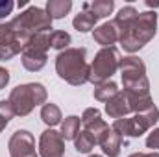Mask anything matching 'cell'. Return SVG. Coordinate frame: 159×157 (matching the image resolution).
I'll return each instance as SVG.
<instances>
[{
    "instance_id": "obj_4",
    "label": "cell",
    "mask_w": 159,
    "mask_h": 157,
    "mask_svg": "<svg viewBox=\"0 0 159 157\" xmlns=\"http://www.w3.org/2000/svg\"><path fill=\"white\" fill-rule=\"evenodd\" d=\"M48 98V91L43 83H22L11 89L7 102L13 107L15 117H28L37 105H44Z\"/></svg>"
},
{
    "instance_id": "obj_16",
    "label": "cell",
    "mask_w": 159,
    "mask_h": 157,
    "mask_svg": "<svg viewBox=\"0 0 159 157\" xmlns=\"http://www.w3.org/2000/svg\"><path fill=\"white\" fill-rule=\"evenodd\" d=\"M72 9V2L70 0H48L46 2V13L54 19H63L65 15H69Z\"/></svg>"
},
{
    "instance_id": "obj_25",
    "label": "cell",
    "mask_w": 159,
    "mask_h": 157,
    "mask_svg": "<svg viewBox=\"0 0 159 157\" xmlns=\"http://www.w3.org/2000/svg\"><path fill=\"white\" fill-rule=\"evenodd\" d=\"M13 41H17L15 37V32H13V28H11V24L9 22H0V44H6V43H13ZM19 43V41H17ZM20 44V43H19ZM22 46V44H20Z\"/></svg>"
},
{
    "instance_id": "obj_24",
    "label": "cell",
    "mask_w": 159,
    "mask_h": 157,
    "mask_svg": "<svg viewBox=\"0 0 159 157\" xmlns=\"http://www.w3.org/2000/svg\"><path fill=\"white\" fill-rule=\"evenodd\" d=\"M13 117H15V113H13L11 104H9L7 100H2V102H0V133L6 129V126L9 124V120Z\"/></svg>"
},
{
    "instance_id": "obj_20",
    "label": "cell",
    "mask_w": 159,
    "mask_h": 157,
    "mask_svg": "<svg viewBox=\"0 0 159 157\" xmlns=\"http://www.w3.org/2000/svg\"><path fill=\"white\" fill-rule=\"evenodd\" d=\"M94 146H96V139L87 129H81L78 135H76V139H74V148H76V152H80V154H91V150Z\"/></svg>"
},
{
    "instance_id": "obj_13",
    "label": "cell",
    "mask_w": 159,
    "mask_h": 157,
    "mask_svg": "<svg viewBox=\"0 0 159 157\" xmlns=\"http://www.w3.org/2000/svg\"><path fill=\"white\" fill-rule=\"evenodd\" d=\"M102 152L106 154L107 157H119L120 155V148H122V137H120L117 131H113L111 128L100 137L98 141Z\"/></svg>"
},
{
    "instance_id": "obj_3",
    "label": "cell",
    "mask_w": 159,
    "mask_h": 157,
    "mask_svg": "<svg viewBox=\"0 0 159 157\" xmlns=\"http://www.w3.org/2000/svg\"><path fill=\"white\" fill-rule=\"evenodd\" d=\"M126 96H150V81L146 76V65L137 56H126L119 65Z\"/></svg>"
},
{
    "instance_id": "obj_23",
    "label": "cell",
    "mask_w": 159,
    "mask_h": 157,
    "mask_svg": "<svg viewBox=\"0 0 159 157\" xmlns=\"http://www.w3.org/2000/svg\"><path fill=\"white\" fill-rule=\"evenodd\" d=\"M22 52V46L13 41V43H6V44H0V61H9L13 59L17 54Z\"/></svg>"
},
{
    "instance_id": "obj_14",
    "label": "cell",
    "mask_w": 159,
    "mask_h": 157,
    "mask_svg": "<svg viewBox=\"0 0 159 157\" xmlns=\"http://www.w3.org/2000/svg\"><path fill=\"white\" fill-rule=\"evenodd\" d=\"M96 22H98V19L89 11V2L83 4V9L72 19V26H74V30H78L80 34H87V32L94 30Z\"/></svg>"
},
{
    "instance_id": "obj_12",
    "label": "cell",
    "mask_w": 159,
    "mask_h": 157,
    "mask_svg": "<svg viewBox=\"0 0 159 157\" xmlns=\"http://www.w3.org/2000/svg\"><path fill=\"white\" fill-rule=\"evenodd\" d=\"M93 39L94 43L102 44V48H107V46H113L117 41H119V30L115 26V22H104L100 24L98 28L93 30Z\"/></svg>"
},
{
    "instance_id": "obj_1",
    "label": "cell",
    "mask_w": 159,
    "mask_h": 157,
    "mask_svg": "<svg viewBox=\"0 0 159 157\" xmlns=\"http://www.w3.org/2000/svg\"><path fill=\"white\" fill-rule=\"evenodd\" d=\"M85 48H67L56 57V72L67 83L80 87L89 81V65H87Z\"/></svg>"
},
{
    "instance_id": "obj_18",
    "label": "cell",
    "mask_w": 159,
    "mask_h": 157,
    "mask_svg": "<svg viewBox=\"0 0 159 157\" xmlns=\"http://www.w3.org/2000/svg\"><path fill=\"white\" fill-rule=\"evenodd\" d=\"M119 85L115 83V81H104V83H100V85H94V91H93V94H94V100H98V102H109L117 92H119Z\"/></svg>"
},
{
    "instance_id": "obj_6",
    "label": "cell",
    "mask_w": 159,
    "mask_h": 157,
    "mask_svg": "<svg viewBox=\"0 0 159 157\" xmlns=\"http://www.w3.org/2000/svg\"><path fill=\"white\" fill-rule=\"evenodd\" d=\"M120 54L115 46H107L96 52L93 63L89 65V81L93 85H100L104 81H109L111 76L119 70Z\"/></svg>"
},
{
    "instance_id": "obj_7",
    "label": "cell",
    "mask_w": 159,
    "mask_h": 157,
    "mask_svg": "<svg viewBox=\"0 0 159 157\" xmlns=\"http://www.w3.org/2000/svg\"><path fill=\"white\" fill-rule=\"evenodd\" d=\"M9 157H39L35 148V137L28 129H17L7 142Z\"/></svg>"
},
{
    "instance_id": "obj_5",
    "label": "cell",
    "mask_w": 159,
    "mask_h": 157,
    "mask_svg": "<svg viewBox=\"0 0 159 157\" xmlns=\"http://www.w3.org/2000/svg\"><path fill=\"white\" fill-rule=\"evenodd\" d=\"M159 120V109L157 105H152L150 109L143 111V113H135L133 117H124L117 118L111 126L113 131H117L120 137H129V139H137L141 135H144L150 128H154Z\"/></svg>"
},
{
    "instance_id": "obj_8",
    "label": "cell",
    "mask_w": 159,
    "mask_h": 157,
    "mask_svg": "<svg viewBox=\"0 0 159 157\" xmlns=\"http://www.w3.org/2000/svg\"><path fill=\"white\" fill-rule=\"evenodd\" d=\"M39 155L41 157H63L65 155V139L59 131L48 128L39 137Z\"/></svg>"
},
{
    "instance_id": "obj_11",
    "label": "cell",
    "mask_w": 159,
    "mask_h": 157,
    "mask_svg": "<svg viewBox=\"0 0 159 157\" xmlns=\"http://www.w3.org/2000/svg\"><path fill=\"white\" fill-rule=\"evenodd\" d=\"M106 113H107L109 118H115V120H117V118L128 117V115L131 113L129 102H128V96H126L124 91H119L109 102H106Z\"/></svg>"
},
{
    "instance_id": "obj_22",
    "label": "cell",
    "mask_w": 159,
    "mask_h": 157,
    "mask_svg": "<svg viewBox=\"0 0 159 157\" xmlns=\"http://www.w3.org/2000/svg\"><path fill=\"white\" fill-rule=\"evenodd\" d=\"M70 43H72L70 34H67V32H63V30H54V32H50V48L63 52V50L70 48V46H69Z\"/></svg>"
},
{
    "instance_id": "obj_15",
    "label": "cell",
    "mask_w": 159,
    "mask_h": 157,
    "mask_svg": "<svg viewBox=\"0 0 159 157\" xmlns=\"http://www.w3.org/2000/svg\"><path fill=\"white\" fill-rule=\"evenodd\" d=\"M139 17V11L133 7V6H126V7H122L119 13H117V17H115V26H117V30H119V35L122 32H126L133 22H135V19Z\"/></svg>"
},
{
    "instance_id": "obj_27",
    "label": "cell",
    "mask_w": 159,
    "mask_h": 157,
    "mask_svg": "<svg viewBox=\"0 0 159 157\" xmlns=\"http://www.w3.org/2000/svg\"><path fill=\"white\" fill-rule=\"evenodd\" d=\"M15 4L13 0H0V19H6L7 15H11Z\"/></svg>"
},
{
    "instance_id": "obj_17",
    "label": "cell",
    "mask_w": 159,
    "mask_h": 157,
    "mask_svg": "<svg viewBox=\"0 0 159 157\" xmlns=\"http://www.w3.org/2000/svg\"><path fill=\"white\" fill-rule=\"evenodd\" d=\"M61 109L52 104V102H46L43 107H41V120L48 126V128H54L57 124H61Z\"/></svg>"
},
{
    "instance_id": "obj_10",
    "label": "cell",
    "mask_w": 159,
    "mask_h": 157,
    "mask_svg": "<svg viewBox=\"0 0 159 157\" xmlns=\"http://www.w3.org/2000/svg\"><path fill=\"white\" fill-rule=\"evenodd\" d=\"M46 52L37 50V48H32V46H24V50L20 52V61H22V67L30 72H39L41 69L46 65Z\"/></svg>"
},
{
    "instance_id": "obj_28",
    "label": "cell",
    "mask_w": 159,
    "mask_h": 157,
    "mask_svg": "<svg viewBox=\"0 0 159 157\" xmlns=\"http://www.w3.org/2000/svg\"><path fill=\"white\" fill-rule=\"evenodd\" d=\"M7 83H9V70L0 67V89H4Z\"/></svg>"
},
{
    "instance_id": "obj_31",
    "label": "cell",
    "mask_w": 159,
    "mask_h": 157,
    "mask_svg": "<svg viewBox=\"0 0 159 157\" xmlns=\"http://www.w3.org/2000/svg\"><path fill=\"white\" fill-rule=\"evenodd\" d=\"M89 157H102V155H96V154H94V155H89Z\"/></svg>"
},
{
    "instance_id": "obj_26",
    "label": "cell",
    "mask_w": 159,
    "mask_h": 157,
    "mask_svg": "<svg viewBox=\"0 0 159 157\" xmlns=\"http://www.w3.org/2000/svg\"><path fill=\"white\" fill-rule=\"evenodd\" d=\"M146 148H150V152H157L159 150V128H154L148 137H146Z\"/></svg>"
},
{
    "instance_id": "obj_21",
    "label": "cell",
    "mask_w": 159,
    "mask_h": 157,
    "mask_svg": "<svg viewBox=\"0 0 159 157\" xmlns=\"http://www.w3.org/2000/svg\"><path fill=\"white\" fill-rule=\"evenodd\" d=\"M115 9V2L113 0H94L89 2V11L96 17V19H106L113 13Z\"/></svg>"
},
{
    "instance_id": "obj_9",
    "label": "cell",
    "mask_w": 159,
    "mask_h": 157,
    "mask_svg": "<svg viewBox=\"0 0 159 157\" xmlns=\"http://www.w3.org/2000/svg\"><path fill=\"white\" fill-rule=\"evenodd\" d=\"M81 124H83V129H87L94 139H96V144L100 141V137L109 129V124L102 118V113L96 109V107H87L81 115Z\"/></svg>"
},
{
    "instance_id": "obj_19",
    "label": "cell",
    "mask_w": 159,
    "mask_h": 157,
    "mask_svg": "<svg viewBox=\"0 0 159 157\" xmlns=\"http://www.w3.org/2000/svg\"><path fill=\"white\" fill-rule=\"evenodd\" d=\"M80 124H81V118L76 117V115H70L65 120H61V135L65 141H74L76 135L80 133Z\"/></svg>"
},
{
    "instance_id": "obj_2",
    "label": "cell",
    "mask_w": 159,
    "mask_h": 157,
    "mask_svg": "<svg viewBox=\"0 0 159 157\" xmlns=\"http://www.w3.org/2000/svg\"><path fill=\"white\" fill-rule=\"evenodd\" d=\"M156 32H157V13L156 11H143V13H139L135 22L119 35L120 46L126 52L135 54L156 37Z\"/></svg>"
},
{
    "instance_id": "obj_29",
    "label": "cell",
    "mask_w": 159,
    "mask_h": 157,
    "mask_svg": "<svg viewBox=\"0 0 159 157\" xmlns=\"http://www.w3.org/2000/svg\"><path fill=\"white\" fill-rule=\"evenodd\" d=\"M128 157H159L157 152H148V154H143V152H135V154H131V155Z\"/></svg>"
},
{
    "instance_id": "obj_30",
    "label": "cell",
    "mask_w": 159,
    "mask_h": 157,
    "mask_svg": "<svg viewBox=\"0 0 159 157\" xmlns=\"http://www.w3.org/2000/svg\"><path fill=\"white\" fill-rule=\"evenodd\" d=\"M26 4H28V2H26V0H20V2H19V4H17V6H19V7H24V6H26Z\"/></svg>"
}]
</instances>
